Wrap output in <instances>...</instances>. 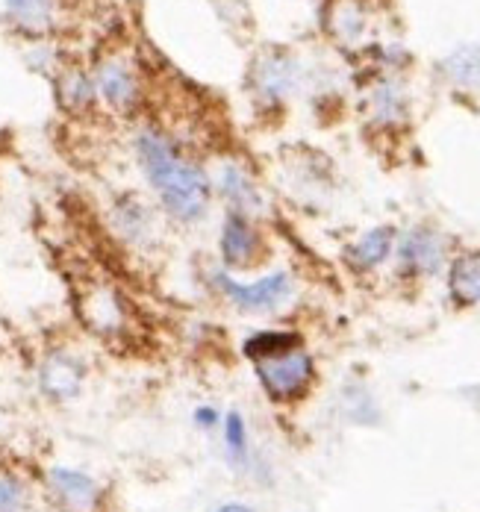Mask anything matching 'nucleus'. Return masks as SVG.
<instances>
[{
	"label": "nucleus",
	"mask_w": 480,
	"mask_h": 512,
	"mask_svg": "<svg viewBox=\"0 0 480 512\" xmlns=\"http://www.w3.org/2000/svg\"><path fill=\"white\" fill-rule=\"evenodd\" d=\"M218 251L224 268H248L257 262V256L263 251V239L257 233V224L242 215V212H227L221 221V233H218Z\"/></svg>",
	"instance_id": "nucleus-5"
},
{
	"label": "nucleus",
	"mask_w": 480,
	"mask_h": 512,
	"mask_svg": "<svg viewBox=\"0 0 480 512\" xmlns=\"http://www.w3.org/2000/svg\"><path fill=\"white\" fill-rule=\"evenodd\" d=\"M213 189L224 198V204L230 206L227 212H242V215H257L263 209V195L260 186L251 180V174L245 168H239L236 162H221L215 177L210 180Z\"/></svg>",
	"instance_id": "nucleus-9"
},
{
	"label": "nucleus",
	"mask_w": 480,
	"mask_h": 512,
	"mask_svg": "<svg viewBox=\"0 0 480 512\" xmlns=\"http://www.w3.org/2000/svg\"><path fill=\"white\" fill-rule=\"evenodd\" d=\"M136 156L165 215L180 224H198L207 215L213 198L210 177L192 159L177 154V148L162 133L142 130L136 139Z\"/></svg>",
	"instance_id": "nucleus-1"
},
{
	"label": "nucleus",
	"mask_w": 480,
	"mask_h": 512,
	"mask_svg": "<svg viewBox=\"0 0 480 512\" xmlns=\"http://www.w3.org/2000/svg\"><path fill=\"white\" fill-rule=\"evenodd\" d=\"M215 512H254L251 507H245V504H221Z\"/></svg>",
	"instance_id": "nucleus-22"
},
{
	"label": "nucleus",
	"mask_w": 480,
	"mask_h": 512,
	"mask_svg": "<svg viewBox=\"0 0 480 512\" xmlns=\"http://www.w3.org/2000/svg\"><path fill=\"white\" fill-rule=\"evenodd\" d=\"M289 86H292V65H289V59H283V56H268L266 62H260V68H257V89H260L263 95L277 98V95H283Z\"/></svg>",
	"instance_id": "nucleus-16"
},
{
	"label": "nucleus",
	"mask_w": 480,
	"mask_h": 512,
	"mask_svg": "<svg viewBox=\"0 0 480 512\" xmlns=\"http://www.w3.org/2000/svg\"><path fill=\"white\" fill-rule=\"evenodd\" d=\"M59 98L71 109H83L86 103H92V98H95V83L80 71H68L59 80Z\"/></svg>",
	"instance_id": "nucleus-17"
},
{
	"label": "nucleus",
	"mask_w": 480,
	"mask_h": 512,
	"mask_svg": "<svg viewBox=\"0 0 480 512\" xmlns=\"http://www.w3.org/2000/svg\"><path fill=\"white\" fill-rule=\"evenodd\" d=\"M395 242H398V236L392 227H374L348 248V262L360 271H372L392 256Z\"/></svg>",
	"instance_id": "nucleus-12"
},
{
	"label": "nucleus",
	"mask_w": 480,
	"mask_h": 512,
	"mask_svg": "<svg viewBox=\"0 0 480 512\" xmlns=\"http://www.w3.org/2000/svg\"><path fill=\"white\" fill-rule=\"evenodd\" d=\"M445 71L460 86H480V48H460L445 62Z\"/></svg>",
	"instance_id": "nucleus-18"
},
{
	"label": "nucleus",
	"mask_w": 480,
	"mask_h": 512,
	"mask_svg": "<svg viewBox=\"0 0 480 512\" xmlns=\"http://www.w3.org/2000/svg\"><path fill=\"white\" fill-rule=\"evenodd\" d=\"M48 492L54 495L62 512H95L104 498L92 474L68 468V465H54L48 471Z\"/></svg>",
	"instance_id": "nucleus-4"
},
{
	"label": "nucleus",
	"mask_w": 480,
	"mask_h": 512,
	"mask_svg": "<svg viewBox=\"0 0 480 512\" xmlns=\"http://www.w3.org/2000/svg\"><path fill=\"white\" fill-rule=\"evenodd\" d=\"M112 227L127 245L142 248L154 239L157 218H154V209L148 204H142L136 198H121L112 206Z\"/></svg>",
	"instance_id": "nucleus-11"
},
{
	"label": "nucleus",
	"mask_w": 480,
	"mask_h": 512,
	"mask_svg": "<svg viewBox=\"0 0 480 512\" xmlns=\"http://www.w3.org/2000/svg\"><path fill=\"white\" fill-rule=\"evenodd\" d=\"M448 292L460 307L480 304V251L460 254L448 271Z\"/></svg>",
	"instance_id": "nucleus-13"
},
{
	"label": "nucleus",
	"mask_w": 480,
	"mask_h": 512,
	"mask_svg": "<svg viewBox=\"0 0 480 512\" xmlns=\"http://www.w3.org/2000/svg\"><path fill=\"white\" fill-rule=\"evenodd\" d=\"M195 421H198L201 427H207V430H210V427H215L221 418H218V412H215L213 407H201V410L195 412Z\"/></svg>",
	"instance_id": "nucleus-21"
},
{
	"label": "nucleus",
	"mask_w": 480,
	"mask_h": 512,
	"mask_svg": "<svg viewBox=\"0 0 480 512\" xmlns=\"http://www.w3.org/2000/svg\"><path fill=\"white\" fill-rule=\"evenodd\" d=\"M3 9L6 18L30 36H42L54 27L56 0H3Z\"/></svg>",
	"instance_id": "nucleus-14"
},
{
	"label": "nucleus",
	"mask_w": 480,
	"mask_h": 512,
	"mask_svg": "<svg viewBox=\"0 0 480 512\" xmlns=\"http://www.w3.org/2000/svg\"><path fill=\"white\" fill-rule=\"evenodd\" d=\"M313 374H316L313 359L301 348L257 362V377L271 401H298L310 389Z\"/></svg>",
	"instance_id": "nucleus-3"
},
{
	"label": "nucleus",
	"mask_w": 480,
	"mask_h": 512,
	"mask_svg": "<svg viewBox=\"0 0 480 512\" xmlns=\"http://www.w3.org/2000/svg\"><path fill=\"white\" fill-rule=\"evenodd\" d=\"M395 245H398L401 268L407 274H413V277H430L445 262V242H442V236L433 233V230H425V227L404 233L401 242H395Z\"/></svg>",
	"instance_id": "nucleus-8"
},
{
	"label": "nucleus",
	"mask_w": 480,
	"mask_h": 512,
	"mask_svg": "<svg viewBox=\"0 0 480 512\" xmlns=\"http://www.w3.org/2000/svg\"><path fill=\"white\" fill-rule=\"evenodd\" d=\"M0 148H3V130H0Z\"/></svg>",
	"instance_id": "nucleus-23"
},
{
	"label": "nucleus",
	"mask_w": 480,
	"mask_h": 512,
	"mask_svg": "<svg viewBox=\"0 0 480 512\" xmlns=\"http://www.w3.org/2000/svg\"><path fill=\"white\" fill-rule=\"evenodd\" d=\"M295 348H301V336L298 333H289V330H263V333H254L245 342V357L260 362V359L289 354Z\"/></svg>",
	"instance_id": "nucleus-15"
},
{
	"label": "nucleus",
	"mask_w": 480,
	"mask_h": 512,
	"mask_svg": "<svg viewBox=\"0 0 480 512\" xmlns=\"http://www.w3.org/2000/svg\"><path fill=\"white\" fill-rule=\"evenodd\" d=\"M221 421H224V445H227V451L236 460H242L248 454V427H245V418L239 412H227V418H221Z\"/></svg>",
	"instance_id": "nucleus-20"
},
{
	"label": "nucleus",
	"mask_w": 480,
	"mask_h": 512,
	"mask_svg": "<svg viewBox=\"0 0 480 512\" xmlns=\"http://www.w3.org/2000/svg\"><path fill=\"white\" fill-rule=\"evenodd\" d=\"M80 318L86 321L89 330L109 336V333H121L124 324H127V307H124V298L115 292V286L109 283H89L80 295Z\"/></svg>",
	"instance_id": "nucleus-6"
},
{
	"label": "nucleus",
	"mask_w": 480,
	"mask_h": 512,
	"mask_svg": "<svg viewBox=\"0 0 480 512\" xmlns=\"http://www.w3.org/2000/svg\"><path fill=\"white\" fill-rule=\"evenodd\" d=\"M213 286L233 309L251 312V315H266V312L280 309L292 298L295 280L286 271H271L260 280L245 283V280H236L227 268H215Z\"/></svg>",
	"instance_id": "nucleus-2"
},
{
	"label": "nucleus",
	"mask_w": 480,
	"mask_h": 512,
	"mask_svg": "<svg viewBox=\"0 0 480 512\" xmlns=\"http://www.w3.org/2000/svg\"><path fill=\"white\" fill-rule=\"evenodd\" d=\"M86 365L71 351H54L39 365V389L51 401H74L83 389Z\"/></svg>",
	"instance_id": "nucleus-7"
},
{
	"label": "nucleus",
	"mask_w": 480,
	"mask_h": 512,
	"mask_svg": "<svg viewBox=\"0 0 480 512\" xmlns=\"http://www.w3.org/2000/svg\"><path fill=\"white\" fill-rule=\"evenodd\" d=\"M95 95H101L107 101V106H112L115 112H130L136 106V101H139L136 74L124 62L109 59L95 74Z\"/></svg>",
	"instance_id": "nucleus-10"
},
{
	"label": "nucleus",
	"mask_w": 480,
	"mask_h": 512,
	"mask_svg": "<svg viewBox=\"0 0 480 512\" xmlns=\"http://www.w3.org/2000/svg\"><path fill=\"white\" fill-rule=\"evenodd\" d=\"M30 504L27 483L18 474L0 471V512H24Z\"/></svg>",
	"instance_id": "nucleus-19"
}]
</instances>
